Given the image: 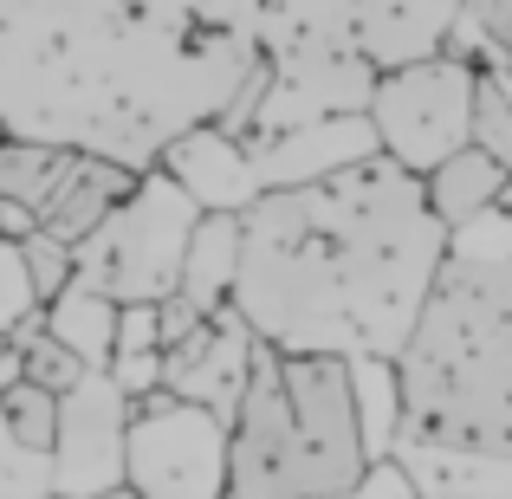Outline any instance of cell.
Listing matches in <instances>:
<instances>
[{
    "label": "cell",
    "mask_w": 512,
    "mask_h": 499,
    "mask_svg": "<svg viewBox=\"0 0 512 499\" xmlns=\"http://www.w3.org/2000/svg\"><path fill=\"white\" fill-rule=\"evenodd\" d=\"M46 331L59 337L72 357H85V370H111L117 363V331H124V305L78 279L59 305H46Z\"/></svg>",
    "instance_id": "4fadbf2b"
},
{
    "label": "cell",
    "mask_w": 512,
    "mask_h": 499,
    "mask_svg": "<svg viewBox=\"0 0 512 499\" xmlns=\"http://www.w3.org/2000/svg\"><path fill=\"white\" fill-rule=\"evenodd\" d=\"M474 78L480 65L454 59V52L396 65L389 78H376L370 104H363L376 150L409 175H435L448 156H461L474 143Z\"/></svg>",
    "instance_id": "5b68a950"
},
{
    "label": "cell",
    "mask_w": 512,
    "mask_h": 499,
    "mask_svg": "<svg viewBox=\"0 0 512 499\" xmlns=\"http://www.w3.org/2000/svg\"><path fill=\"white\" fill-rule=\"evenodd\" d=\"M376 467L350 357L279 350L260 337L234 409L227 499H357Z\"/></svg>",
    "instance_id": "3957f363"
},
{
    "label": "cell",
    "mask_w": 512,
    "mask_h": 499,
    "mask_svg": "<svg viewBox=\"0 0 512 499\" xmlns=\"http://www.w3.org/2000/svg\"><path fill=\"white\" fill-rule=\"evenodd\" d=\"M454 260L422 175L370 156L325 182L266 188L247 208L234 312L279 350L396 363Z\"/></svg>",
    "instance_id": "6da1fadb"
},
{
    "label": "cell",
    "mask_w": 512,
    "mask_h": 499,
    "mask_svg": "<svg viewBox=\"0 0 512 499\" xmlns=\"http://www.w3.org/2000/svg\"><path fill=\"white\" fill-rule=\"evenodd\" d=\"M137 182H143V175H137V169H124V163H111V156H85L78 182L65 188L59 208L39 221V234L65 240V247H85V240L98 234V227L111 221V214L124 208L130 195H137Z\"/></svg>",
    "instance_id": "8fae6325"
},
{
    "label": "cell",
    "mask_w": 512,
    "mask_h": 499,
    "mask_svg": "<svg viewBox=\"0 0 512 499\" xmlns=\"http://www.w3.org/2000/svg\"><path fill=\"white\" fill-rule=\"evenodd\" d=\"M253 350H260V337H253V325L234 312V305H227L221 318H208L201 331H188L182 344L163 350V389L234 422L240 389H247V370H253Z\"/></svg>",
    "instance_id": "ba28073f"
},
{
    "label": "cell",
    "mask_w": 512,
    "mask_h": 499,
    "mask_svg": "<svg viewBox=\"0 0 512 499\" xmlns=\"http://www.w3.org/2000/svg\"><path fill=\"white\" fill-rule=\"evenodd\" d=\"M78 169H85V150L7 137L0 143V234L7 240L39 234V221L59 208V195L78 182Z\"/></svg>",
    "instance_id": "30bf717a"
},
{
    "label": "cell",
    "mask_w": 512,
    "mask_h": 499,
    "mask_svg": "<svg viewBox=\"0 0 512 499\" xmlns=\"http://www.w3.org/2000/svg\"><path fill=\"white\" fill-rule=\"evenodd\" d=\"M422 188H428V208L441 214V221L461 234L467 221H480V214H493L506 201V188H512V169L506 163H493L487 150H474L467 143L461 156H448L435 175H422Z\"/></svg>",
    "instance_id": "7c38bea8"
},
{
    "label": "cell",
    "mask_w": 512,
    "mask_h": 499,
    "mask_svg": "<svg viewBox=\"0 0 512 499\" xmlns=\"http://www.w3.org/2000/svg\"><path fill=\"white\" fill-rule=\"evenodd\" d=\"M234 422L169 389L137 402L130 422V487L143 499H227Z\"/></svg>",
    "instance_id": "8992f818"
},
{
    "label": "cell",
    "mask_w": 512,
    "mask_h": 499,
    "mask_svg": "<svg viewBox=\"0 0 512 499\" xmlns=\"http://www.w3.org/2000/svg\"><path fill=\"white\" fill-rule=\"evenodd\" d=\"M163 175L188 188L201 201V214H247L253 201L266 195V175H260V156L234 137V130H188L163 150Z\"/></svg>",
    "instance_id": "9c48e42d"
},
{
    "label": "cell",
    "mask_w": 512,
    "mask_h": 499,
    "mask_svg": "<svg viewBox=\"0 0 512 499\" xmlns=\"http://www.w3.org/2000/svg\"><path fill=\"white\" fill-rule=\"evenodd\" d=\"M454 499H467V493H454Z\"/></svg>",
    "instance_id": "7402d4cb"
},
{
    "label": "cell",
    "mask_w": 512,
    "mask_h": 499,
    "mask_svg": "<svg viewBox=\"0 0 512 499\" xmlns=\"http://www.w3.org/2000/svg\"><path fill=\"white\" fill-rule=\"evenodd\" d=\"M20 260H26V286H33L39 312L59 305L65 292L78 286V247H65V240H52V234H26L20 240Z\"/></svg>",
    "instance_id": "2e32d148"
},
{
    "label": "cell",
    "mask_w": 512,
    "mask_h": 499,
    "mask_svg": "<svg viewBox=\"0 0 512 499\" xmlns=\"http://www.w3.org/2000/svg\"><path fill=\"white\" fill-rule=\"evenodd\" d=\"M26 376V357H20V337L13 331H0V396H7L13 383Z\"/></svg>",
    "instance_id": "d6986e66"
},
{
    "label": "cell",
    "mask_w": 512,
    "mask_h": 499,
    "mask_svg": "<svg viewBox=\"0 0 512 499\" xmlns=\"http://www.w3.org/2000/svg\"><path fill=\"white\" fill-rule=\"evenodd\" d=\"M474 150H487L493 163L512 169V85L487 65L474 78Z\"/></svg>",
    "instance_id": "e0dca14e"
},
{
    "label": "cell",
    "mask_w": 512,
    "mask_h": 499,
    "mask_svg": "<svg viewBox=\"0 0 512 499\" xmlns=\"http://www.w3.org/2000/svg\"><path fill=\"white\" fill-rule=\"evenodd\" d=\"M396 396L422 448L512 467V260H448L396 357Z\"/></svg>",
    "instance_id": "7a4b0ae2"
},
{
    "label": "cell",
    "mask_w": 512,
    "mask_h": 499,
    "mask_svg": "<svg viewBox=\"0 0 512 499\" xmlns=\"http://www.w3.org/2000/svg\"><path fill=\"white\" fill-rule=\"evenodd\" d=\"M0 499H65L59 493V454L26 448L0 415Z\"/></svg>",
    "instance_id": "9a60e30c"
},
{
    "label": "cell",
    "mask_w": 512,
    "mask_h": 499,
    "mask_svg": "<svg viewBox=\"0 0 512 499\" xmlns=\"http://www.w3.org/2000/svg\"><path fill=\"white\" fill-rule=\"evenodd\" d=\"M130 422H137V396L111 370H91L65 396L59 448H52L65 499H98V493L130 487Z\"/></svg>",
    "instance_id": "52a82bcc"
},
{
    "label": "cell",
    "mask_w": 512,
    "mask_h": 499,
    "mask_svg": "<svg viewBox=\"0 0 512 499\" xmlns=\"http://www.w3.org/2000/svg\"><path fill=\"white\" fill-rule=\"evenodd\" d=\"M500 214H506V221H512V188H506V201H500Z\"/></svg>",
    "instance_id": "44dd1931"
},
{
    "label": "cell",
    "mask_w": 512,
    "mask_h": 499,
    "mask_svg": "<svg viewBox=\"0 0 512 499\" xmlns=\"http://www.w3.org/2000/svg\"><path fill=\"white\" fill-rule=\"evenodd\" d=\"M0 415H7V428L26 441V448L52 454V448H59V422H65V396H52L46 383L20 376V383L0 396Z\"/></svg>",
    "instance_id": "5bb4252c"
},
{
    "label": "cell",
    "mask_w": 512,
    "mask_h": 499,
    "mask_svg": "<svg viewBox=\"0 0 512 499\" xmlns=\"http://www.w3.org/2000/svg\"><path fill=\"white\" fill-rule=\"evenodd\" d=\"M201 201L188 195L175 175H143L137 195L78 247V279L98 286L117 305H163L182 286L188 247L201 234Z\"/></svg>",
    "instance_id": "277c9868"
},
{
    "label": "cell",
    "mask_w": 512,
    "mask_h": 499,
    "mask_svg": "<svg viewBox=\"0 0 512 499\" xmlns=\"http://www.w3.org/2000/svg\"><path fill=\"white\" fill-rule=\"evenodd\" d=\"M98 499H143L137 487H117V493H98Z\"/></svg>",
    "instance_id": "ffe728a7"
},
{
    "label": "cell",
    "mask_w": 512,
    "mask_h": 499,
    "mask_svg": "<svg viewBox=\"0 0 512 499\" xmlns=\"http://www.w3.org/2000/svg\"><path fill=\"white\" fill-rule=\"evenodd\" d=\"M467 13H474V26L487 33V46L512 65V0H467Z\"/></svg>",
    "instance_id": "ac0fdd59"
}]
</instances>
